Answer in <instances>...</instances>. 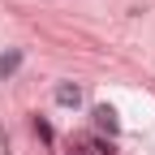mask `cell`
Here are the masks:
<instances>
[{"instance_id":"cell-1","label":"cell","mask_w":155,"mask_h":155,"mask_svg":"<svg viewBox=\"0 0 155 155\" xmlns=\"http://www.w3.org/2000/svg\"><path fill=\"white\" fill-rule=\"evenodd\" d=\"M17 69H22V52H17V48H9L5 56H0V82H9Z\"/></svg>"},{"instance_id":"cell-3","label":"cell","mask_w":155,"mask_h":155,"mask_svg":"<svg viewBox=\"0 0 155 155\" xmlns=\"http://www.w3.org/2000/svg\"><path fill=\"white\" fill-rule=\"evenodd\" d=\"M95 125H99V129L108 134V138H112L116 129H121V121H116V112H112L108 104H104V108H95Z\"/></svg>"},{"instance_id":"cell-2","label":"cell","mask_w":155,"mask_h":155,"mask_svg":"<svg viewBox=\"0 0 155 155\" xmlns=\"http://www.w3.org/2000/svg\"><path fill=\"white\" fill-rule=\"evenodd\" d=\"M56 104H61V108H78V104H82V91H78L73 82H61V86H56Z\"/></svg>"},{"instance_id":"cell-4","label":"cell","mask_w":155,"mask_h":155,"mask_svg":"<svg viewBox=\"0 0 155 155\" xmlns=\"http://www.w3.org/2000/svg\"><path fill=\"white\" fill-rule=\"evenodd\" d=\"M35 134H39V138H43V142H52V138H56V134H52V125L43 121V116H35Z\"/></svg>"}]
</instances>
